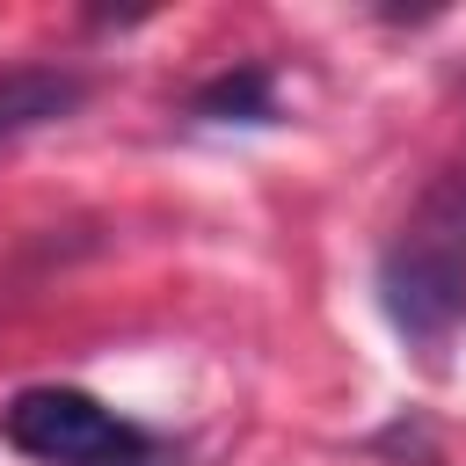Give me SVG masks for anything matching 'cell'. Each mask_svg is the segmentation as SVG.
<instances>
[{
  "label": "cell",
  "mask_w": 466,
  "mask_h": 466,
  "mask_svg": "<svg viewBox=\"0 0 466 466\" xmlns=\"http://www.w3.org/2000/svg\"><path fill=\"white\" fill-rule=\"evenodd\" d=\"M379 306L408 350H444L466 320V175H437L379 255Z\"/></svg>",
  "instance_id": "obj_1"
},
{
  "label": "cell",
  "mask_w": 466,
  "mask_h": 466,
  "mask_svg": "<svg viewBox=\"0 0 466 466\" xmlns=\"http://www.w3.org/2000/svg\"><path fill=\"white\" fill-rule=\"evenodd\" d=\"M0 437L36 459V466H116L131 459L153 430L124 422L116 408H102L95 393L80 386H22L7 408H0Z\"/></svg>",
  "instance_id": "obj_2"
},
{
  "label": "cell",
  "mask_w": 466,
  "mask_h": 466,
  "mask_svg": "<svg viewBox=\"0 0 466 466\" xmlns=\"http://www.w3.org/2000/svg\"><path fill=\"white\" fill-rule=\"evenodd\" d=\"M189 116H204V124H269L277 116V87H269L262 66H240V73H218L189 102Z\"/></svg>",
  "instance_id": "obj_4"
},
{
  "label": "cell",
  "mask_w": 466,
  "mask_h": 466,
  "mask_svg": "<svg viewBox=\"0 0 466 466\" xmlns=\"http://www.w3.org/2000/svg\"><path fill=\"white\" fill-rule=\"evenodd\" d=\"M116 466H182V451H175V444H160V437H146V444H138L131 459H116Z\"/></svg>",
  "instance_id": "obj_5"
},
{
  "label": "cell",
  "mask_w": 466,
  "mask_h": 466,
  "mask_svg": "<svg viewBox=\"0 0 466 466\" xmlns=\"http://www.w3.org/2000/svg\"><path fill=\"white\" fill-rule=\"evenodd\" d=\"M80 102H87V80L66 73V66H15V73H0V146L73 116Z\"/></svg>",
  "instance_id": "obj_3"
}]
</instances>
